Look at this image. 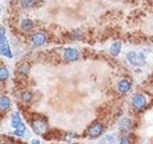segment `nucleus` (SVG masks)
Wrapping results in <instances>:
<instances>
[{
  "label": "nucleus",
  "instance_id": "obj_1",
  "mask_svg": "<svg viewBox=\"0 0 153 144\" xmlns=\"http://www.w3.org/2000/svg\"><path fill=\"white\" fill-rule=\"evenodd\" d=\"M0 53L6 58L13 57L11 47L6 37V30L3 26H0Z\"/></svg>",
  "mask_w": 153,
  "mask_h": 144
},
{
  "label": "nucleus",
  "instance_id": "obj_19",
  "mask_svg": "<svg viewBox=\"0 0 153 144\" xmlns=\"http://www.w3.org/2000/svg\"><path fill=\"white\" fill-rule=\"evenodd\" d=\"M32 143H36V144H39V143H40V141H38L37 139H33Z\"/></svg>",
  "mask_w": 153,
  "mask_h": 144
},
{
  "label": "nucleus",
  "instance_id": "obj_4",
  "mask_svg": "<svg viewBox=\"0 0 153 144\" xmlns=\"http://www.w3.org/2000/svg\"><path fill=\"white\" fill-rule=\"evenodd\" d=\"M31 40L33 45L36 46H42L47 40V37L44 33L42 32H37L35 33L31 38Z\"/></svg>",
  "mask_w": 153,
  "mask_h": 144
},
{
  "label": "nucleus",
  "instance_id": "obj_10",
  "mask_svg": "<svg viewBox=\"0 0 153 144\" xmlns=\"http://www.w3.org/2000/svg\"><path fill=\"white\" fill-rule=\"evenodd\" d=\"M118 88H119L120 91H121V92L126 93V92H128L129 90H130V88H131V84L129 83L128 81H126V80H123V81H121L119 83Z\"/></svg>",
  "mask_w": 153,
  "mask_h": 144
},
{
  "label": "nucleus",
  "instance_id": "obj_8",
  "mask_svg": "<svg viewBox=\"0 0 153 144\" xmlns=\"http://www.w3.org/2000/svg\"><path fill=\"white\" fill-rule=\"evenodd\" d=\"M126 57H127L128 61L130 62V64H135V65H140V64H142L143 57H139L135 52H129V53H127Z\"/></svg>",
  "mask_w": 153,
  "mask_h": 144
},
{
  "label": "nucleus",
  "instance_id": "obj_3",
  "mask_svg": "<svg viewBox=\"0 0 153 144\" xmlns=\"http://www.w3.org/2000/svg\"><path fill=\"white\" fill-rule=\"evenodd\" d=\"M31 126H32V129L33 130V132L37 134H44L47 130V123L42 118L33 119L32 121Z\"/></svg>",
  "mask_w": 153,
  "mask_h": 144
},
{
  "label": "nucleus",
  "instance_id": "obj_9",
  "mask_svg": "<svg viewBox=\"0 0 153 144\" xmlns=\"http://www.w3.org/2000/svg\"><path fill=\"white\" fill-rule=\"evenodd\" d=\"M131 127H132L131 120L129 119V118H126V117L123 118L121 121H120V123H119V128H120V130H121L122 132H124V133L129 131V130L131 129Z\"/></svg>",
  "mask_w": 153,
  "mask_h": 144
},
{
  "label": "nucleus",
  "instance_id": "obj_15",
  "mask_svg": "<svg viewBox=\"0 0 153 144\" xmlns=\"http://www.w3.org/2000/svg\"><path fill=\"white\" fill-rule=\"evenodd\" d=\"M36 0H20V6L22 9H31L35 6Z\"/></svg>",
  "mask_w": 153,
  "mask_h": 144
},
{
  "label": "nucleus",
  "instance_id": "obj_12",
  "mask_svg": "<svg viewBox=\"0 0 153 144\" xmlns=\"http://www.w3.org/2000/svg\"><path fill=\"white\" fill-rule=\"evenodd\" d=\"M33 21L32 20V19H29V18H25V19H23L22 22H21V27L23 30H25V31H30L32 30V29L33 28Z\"/></svg>",
  "mask_w": 153,
  "mask_h": 144
},
{
  "label": "nucleus",
  "instance_id": "obj_14",
  "mask_svg": "<svg viewBox=\"0 0 153 144\" xmlns=\"http://www.w3.org/2000/svg\"><path fill=\"white\" fill-rule=\"evenodd\" d=\"M9 70L6 66H1L0 67V81L1 82H5L9 79Z\"/></svg>",
  "mask_w": 153,
  "mask_h": 144
},
{
  "label": "nucleus",
  "instance_id": "obj_18",
  "mask_svg": "<svg viewBox=\"0 0 153 144\" xmlns=\"http://www.w3.org/2000/svg\"><path fill=\"white\" fill-rule=\"evenodd\" d=\"M120 143H121V144H127V143H129L128 138H127V137L123 136V137L121 138V141H120Z\"/></svg>",
  "mask_w": 153,
  "mask_h": 144
},
{
  "label": "nucleus",
  "instance_id": "obj_11",
  "mask_svg": "<svg viewBox=\"0 0 153 144\" xmlns=\"http://www.w3.org/2000/svg\"><path fill=\"white\" fill-rule=\"evenodd\" d=\"M11 107V99L8 96H2L0 98V110H8Z\"/></svg>",
  "mask_w": 153,
  "mask_h": 144
},
{
  "label": "nucleus",
  "instance_id": "obj_2",
  "mask_svg": "<svg viewBox=\"0 0 153 144\" xmlns=\"http://www.w3.org/2000/svg\"><path fill=\"white\" fill-rule=\"evenodd\" d=\"M11 124L13 128H14V134L17 136H23L24 133L26 131L25 125L23 124L22 120L20 118V115L18 112H14L12 115V121Z\"/></svg>",
  "mask_w": 153,
  "mask_h": 144
},
{
  "label": "nucleus",
  "instance_id": "obj_17",
  "mask_svg": "<svg viewBox=\"0 0 153 144\" xmlns=\"http://www.w3.org/2000/svg\"><path fill=\"white\" fill-rule=\"evenodd\" d=\"M29 70H30V66H28L27 64H22L18 67V72L21 74H24V75L28 74Z\"/></svg>",
  "mask_w": 153,
  "mask_h": 144
},
{
  "label": "nucleus",
  "instance_id": "obj_16",
  "mask_svg": "<svg viewBox=\"0 0 153 144\" xmlns=\"http://www.w3.org/2000/svg\"><path fill=\"white\" fill-rule=\"evenodd\" d=\"M33 96V93L31 92V91L26 90V91H24V92L21 93L20 98L22 100V102H24V103H29V102H31V101H32Z\"/></svg>",
  "mask_w": 153,
  "mask_h": 144
},
{
  "label": "nucleus",
  "instance_id": "obj_5",
  "mask_svg": "<svg viewBox=\"0 0 153 144\" xmlns=\"http://www.w3.org/2000/svg\"><path fill=\"white\" fill-rule=\"evenodd\" d=\"M146 104V99L143 94H137L132 98V105L137 110H142Z\"/></svg>",
  "mask_w": 153,
  "mask_h": 144
},
{
  "label": "nucleus",
  "instance_id": "obj_20",
  "mask_svg": "<svg viewBox=\"0 0 153 144\" xmlns=\"http://www.w3.org/2000/svg\"><path fill=\"white\" fill-rule=\"evenodd\" d=\"M0 14H1V8H0Z\"/></svg>",
  "mask_w": 153,
  "mask_h": 144
},
{
  "label": "nucleus",
  "instance_id": "obj_7",
  "mask_svg": "<svg viewBox=\"0 0 153 144\" xmlns=\"http://www.w3.org/2000/svg\"><path fill=\"white\" fill-rule=\"evenodd\" d=\"M64 58L69 62L76 61L79 58V52L75 48H66L64 50Z\"/></svg>",
  "mask_w": 153,
  "mask_h": 144
},
{
  "label": "nucleus",
  "instance_id": "obj_6",
  "mask_svg": "<svg viewBox=\"0 0 153 144\" xmlns=\"http://www.w3.org/2000/svg\"><path fill=\"white\" fill-rule=\"evenodd\" d=\"M103 132V126L102 124H95L89 130V136L91 138H97Z\"/></svg>",
  "mask_w": 153,
  "mask_h": 144
},
{
  "label": "nucleus",
  "instance_id": "obj_13",
  "mask_svg": "<svg viewBox=\"0 0 153 144\" xmlns=\"http://www.w3.org/2000/svg\"><path fill=\"white\" fill-rule=\"evenodd\" d=\"M121 47H122V44L120 42H115L113 44L110 46V53L112 54V56H118L120 54V52H121Z\"/></svg>",
  "mask_w": 153,
  "mask_h": 144
}]
</instances>
